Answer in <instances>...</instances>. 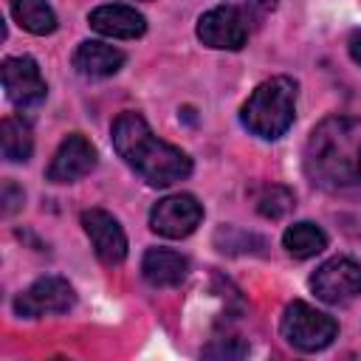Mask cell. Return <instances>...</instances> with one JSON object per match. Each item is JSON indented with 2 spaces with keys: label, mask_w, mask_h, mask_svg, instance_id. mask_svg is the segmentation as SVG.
I'll return each instance as SVG.
<instances>
[{
  "label": "cell",
  "mask_w": 361,
  "mask_h": 361,
  "mask_svg": "<svg viewBox=\"0 0 361 361\" xmlns=\"http://www.w3.org/2000/svg\"><path fill=\"white\" fill-rule=\"evenodd\" d=\"M302 169L307 180L324 192H341L361 183V118L327 116L305 144Z\"/></svg>",
  "instance_id": "1"
},
{
  "label": "cell",
  "mask_w": 361,
  "mask_h": 361,
  "mask_svg": "<svg viewBox=\"0 0 361 361\" xmlns=\"http://www.w3.org/2000/svg\"><path fill=\"white\" fill-rule=\"evenodd\" d=\"M110 138L118 158L149 186H172L192 175V158L180 147L158 138L135 110H124L113 121Z\"/></svg>",
  "instance_id": "2"
},
{
  "label": "cell",
  "mask_w": 361,
  "mask_h": 361,
  "mask_svg": "<svg viewBox=\"0 0 361 361\" xmlns=\"http://www.w3.org/2000/svg\"><path fill=\"white\" fill-rule=\"evenodd\" d=\"M293 118H296V82L290 76H271L259 82L240 107L243 127L265 141L285 135Z\"/></svg>",
  "instance_id": "3"
},
{
  "label": "cell",
  "mask_w": 361,
  "mask_h": 361,
  "mask_svg": "<svg viewBox=\"0 0 361 361\" xmlns=\"http://www.w3.org/2000/svg\"><path fill=\"white\" fill-rule=\"evenodd\" d=\"M279 330L290 347H296L302 353H316V350H324L333 344V338L338 336V322L333 316L316 310L313 305L293 299L282 313Z\"/></svg>",
  "instance_id": "4"
},
{
  "label": "cell",
  "mask_w": 361,
  "mask_h": 361,
  "mask_svg": "<svg viewBox=\"0 0 361 361\" xmlns=\"http://www.w3.org/2000/svg\"><path fill=\"white\" fill-rule=\"evenodd\" d=\"M248 14L240 6H214L197 20V39L214 51H240L248 42Z\"/></svg>",
  "instance_id": "5"
},
{
  "label": "cell",
  "mask_w": 361,
  "mask_h": 361,
  "mask_svg": "<svg viewBox=\"0 0 361 361\" xmlns=\"http://www.w3.org/2000/svg\"><path fill=\"white\" fill-rule=\"evenodd\" d=\"M310 290L327 305H347L361 296V262L353 257H330L310 274Z\"/></svg>",
  "instance_id": "6"
},
{
  "label": "cell",
  "mask_w": 361,
  "mask_h": 361,
  "mask_svg": "<svg viewBox=\"0 0 361 361\" xmlns=\"http://www.w3.org/2000/svg\"><path fill=\"white\" fill-rule=\"evenodd\" d=\"M73 302H76V290L65 276H39L23 293H17L14 313L25 319H39V316L65 313L73 307Z\"/></svg>",
  "instance_id": "7"
},
{
  "label": "cell",
  "mask_w": 361,
  "mask_h": 361,
  "mask_svg": "<svg viewBox=\"0 0 361 361\" xmlns=\"http://www.w3.org/2000/svg\"><path fill=\"white\" fill-rule=\"evenodd\" d=\"M200 220H203V206L197 203L195 195L186 192L166 195L149 209V228L169 240L189 237L200 226Z\"/></svg>",
  "instance_id": "8"
},
{
  "label": "cell",
  "mask_w": 361,
  "mask_h": 361,
  "mask_svg": "<svg viewBox=\"0 0 361 361\" xmlns=\"http://www.w3.org/2000/svg\"><path fill=\"white\" fill-rule=\"evenodd\" d=\"M3 87H6L8 102L20 110H31V107L42 104L45 93H48V85L39 73L37 59H31L25 54L3 59Z\"/></svg>",
  "instance_id": "9"
},
{
  "label": "cell",
  "mask_w": 361,
  "mask_h": 361,
  "mask_svg": "<svg viewBox=\"0 0 361 361\" xmlns=\"http://www.w3.org/2000/svg\"><path fill=\"white\" fill-rule=\"evenodd\" d=\"M82 228L96 251V257L104 265H121L127 259V234L118 226V220L104 209H85L82 212Z\"/></svg>",
  "instance_id": "10"
},
{
  "label": "cell",
  "mask_w": 361,
  "mask_h": 361,
  "mask_svg": "<svg viewBox=\"0 0 361 361\" xmlns=\"http://www.w3.org/2000/svg\"><path fill=\"white\" fill-rule=\"evenodd\" d=\"M93 166H96V147L82 133H71L56 147V152L45 169V178L51 183H73V180L85 178Z\"/></svg>",
  "instance_id": "11"
},
{
  "label": "cell",
  "mask_w": 361,
  "mask_h": 361,
  "mask_svg": "<svg viewBox=\"0 0 361 361\" xmlns=\"http://www.w3.org/2000/svg\"><path fill=\"white\" fill-rule=\"evenodd\" d=\"M87 25L102 34V37H113V39H135L147 31V20L141 11H135L133 6H121V3H107L99 6L87 14Z\"/></svg>",
  "instance_id": "12"
},
{
  "label": "cell",
  "mask_w": 361,
  "mask_h": 361,
  "mask_svg": "<svg viewBox=\"0 0 361 361\" xmlns=\"http://www.w3.org/2000/svg\"><path fill=\"white\" fill-rule=\"evenodd\" d=\"M141 274L152 288H175L189 274V259L172 248H147L141 259Z\"/></svg>",
  "instance_id": "13"
},
{
  "label": "cell",
  "mask_w": 361,
  "mask_h": 361,
  "mask_svg": "<svg viewBox=\"0 0 361 361\" xmlns=\"http://www.w3.org/2000/svg\"><path fill=\"white\" fill-rule=\"evenodd\" d=\"M124 59H127L124 51H118V48H113L107 42H99V39H85L73 51V68L82 76H90V79L113 76L124 65Z\"/></svg>",
  "instance_id": "14"
},
{
  "label": "cell",
  "mask_w": 361,
  "mask_h": 361,
  "mask_svg": "<svg viewBox=\"0 0 361 361\" xmlns=\"http://www.w3.org/2000/svg\"><path fill=\"white\" fill-rule=\"evenodd\" d=\"M0 147L3 158L11 164H23L34 152V133L23 116H6L0 121Z\"/></svg>",
  "instance_id": "15"
},
{
  "label": "cell",
  "mask_w": 361,
  "mask_h": 361,
  "mask_svg": "<svg viewBox=\"0 0 361 361\" xmlns=\"http://www.w3.org/2000/svg\"><path fill=\"white\" fill-rule=\"evenodd\" d=\"M282 248L293 259H310V257H316V254H322L327 248V234L316 223L302 220V223H293V226L285 228Z\"/></svg>",
  "instance_id": "16"
},
{
  "label": "cell",
  "mask_w": 361,
  "mask_h": 361,
  "mask_svg": "<svg viewBox=\"0 0 361 361\" xmlns=\"http://www.w3.org/2000/svg\"><path fill=\"white\" fill-rule=\"evenodd\" d=\"M11 17L37 37L56 31V14L48 6V0H11Z\"/></svg>",
  "instance_id": "17"
},
{
  "label": "cell",
  "mask_w": 361,
  "mask_h": 361,
  "mask_svg": "<svg viewBox=\"0 0 361 361\" xmlns=\"http://www.w3.org/2000/svg\"><path fill=\"white\" fill-rule=\"evenodd\" d=\"M293 206H296L293 192H290L288 186H276V183H274V186H265L262 195L257 197V212H259L262 217H268V220L285 217Z\"/></svg>",
  "instance_id": "18"
},
{
  "label": "cell",
  "mask_w": 361,
  "mask_h": 361,
  "mask_svg": "<svg viewBox=\"0 0 361 361\" xmlns=\"http://www.w3.org/2000/svg\"><path fill=\"white\" fill-rule=\"evenodd\" d=\"M245 353H248V347L240 338H214L203 350V355H209V358H240Z\"/></svg>",
  "instance_id": "19"
},
{
  "label": "cell",
  "mask_w": 361,
  "mask_h": 361,
  "mask_svg": "<svg viewBox=\"0 0 361 361\" xmlns=\"http://www.w3.org/2000/svg\"><path fill=\"white\" fill-rule=\"evenodd\" d=\"M20 203H23V189H17V186L8 180V183L3 186V212H6V214H11Z\"/></svg>",
  "instance_id": "20"
},
{
  "label": "cell",
  "mask_w": 361,
  "mask_h": 361,
  "mask_svg": "<svg viewBox=\"0 0 361 361\" xmlns=\"http://www.w3.org/2000/svg\"><path fill=\"white\" fill-rule=\"evenodd\" d=\"M347 48H350V56L361 65V28H355L353 34H350V42H347Z\"/></svg>",
  "instance_id": "21"
},
{
  "label": "cell",
  "mask_w": 361,
  "mask_h": 361,
  "mask_svg": "<svg viewBox=\"0 0 361 361\" xmlns=\"http://www.w3.org/2000/svg\"><path fill=\"white\" fill-rule=\"evenodd\" d=\"M248 8H254L257 14H268L276 8V0H248Z\"/></svg>",
  "instance_id": "22"
}]
</instances>
